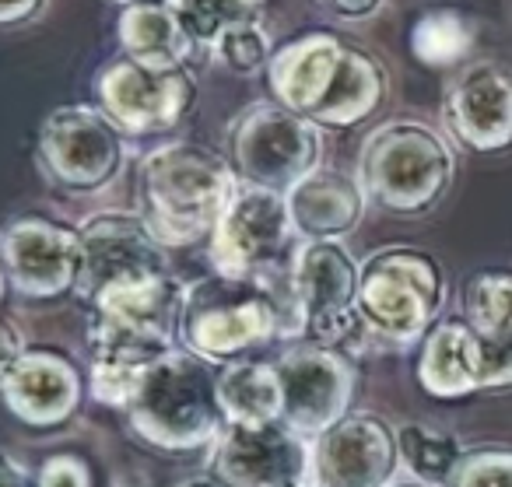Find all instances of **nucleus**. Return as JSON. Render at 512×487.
Here are the masks:
<instances>
[{
  "label": "nucleus",
  "mask_w": 512,
  "mask_h": 487,
  "mask_svg": "<svg viewBox=\"0 0 512 487\" xmlns=\"http://www.w3.org/2000/svg\"><path fill=\"white\" fill-rule=\"evenodd\" d=\"M264 74L271 99L320 130L358 127L386 99L383 64L369 50L323 29L281 43Z\"/></svg>",
  "instance_id": "2"
},
{
  "label": "nucleus",
  "mask_w": 512,
  "mask_h": 487,
  "mask_svg": "<svg viewBox=\"0 0 512 487\" xmlns=\"http://www.w3.org/2000/svg\"><path fill=\"white\" fill-rule=\"evenodd\" d=\"M306 487H320V484H306Z\"/></svg>",
  "instance_id": "40"
},
{
  "label": "nucleus",
  "mask_w": 512,
  "mask_h": 487,
  "mask_svg": "<svg viewBox=\"0 0 512 487\" xmlns=\"http://www.w3.org/2000/svg\"><path fill=\"white\" fill-rule=\"evenodd\" d=\"M228 158L193 141H172L148 151L137 169L141 218L165 249L211 242L221 214L235 193Z\"/></svg>",
  "instance_id": "4"
},
{
  "label": "nucleus",
  "mask_w": 512,
  "mask_h": 487,
  "mask_svg": "<svg viewBox=\"0 0 512 487\" xmlns=\"http://www.w3.org/2000/svg\"><path fill=\"white\" fill-rule=\"evenodd\" d=\"M446 302V277L428 253L386 246L358 267V319L362 330L390 344L425 337Z\"/></svg>",
  "instance_id": "7"
},
{
  "label": "nucleus",
  "mask_w": 512,
  "mask_h": 487,
  "mask_svg": "<svg viewBox=\"0 0 512 487\" xmlns=\"http://www.w3.org/2000/svg\"><path fill=\"white\" fill-rule=\"evenodd\" d=\"M36 158L57 190L92 197L120 176L127 162V137L99 106H60L39 127Z\"/></svg>",
  "instance_id": "9"
},
{
  "label": "nucleus",
  "mask_w": 512,
  "mask_h": 487,
  "mask_svg": "<svg viewBox=\"0 0 512 487\" xmlns=\"http://www.w3.org/2000/svg\"><path fill=\"white\" fill-rule=\"evenodd\" d=\"M390 487H432V484H425V480H393Z\"/></svg>",
  "instance_id": "36"
},
{
  "label": "nucleus",
  "mask_w": 512,
  "mask_h": 487,
  "mask_svg": "<svg viewBox=\"0 0 512 487\" xmlns=\"http://www.w3.org/2000/svg\"><path fill=\"white\" fill-rule=\"evenodd\" d=\"M116 36H120L123 57L151 67V71L190 67V60L197 57L169 4H130V8H123Z\"/></svg>",
  "instance_id": "22"
},
{
  "label": "nucleus",
  "mask_w": 512,
  "mask_h": 487,
  "mask_svg": "<svg viewBox=\"0 0 512 487\" xmlns=\"http://www.w3.org/2000/svg\"><path fill=\"white\" fill-rule=\"evenodd\" d=\"M193 102H197V81L190 67L151 71L120 57L95 74V106L123 137L169 134L186 120Z\"/></svg>",
  "instance_id": "12"
},
{
  "label": "nucleus",
  "mask_w": 512,
  "mask_h": 487,
  "mask_svg": "<svg viewBox=\"0 0 512 487\" xmlns=\"http://www.w3.org/2000/svg\"><path fill=\"white\" fill-rule=\"evenodd\" d=\"M25 347H29V344H25L22 330H18L8 316H0V386H4L8 372L15 368V361L25 354Z\"/></svg>",
  "instance_id": "31"
},
{
  "label": "nucleus",
  "mask_w": 512,
  "mask_h": 487,
  "mask_svg": "<svg viewBox=\"0 0 512 487\" xmlns=\"http://www.w3.org/2000/svg\"><path fill=\"white\" fill-rule=\"evenodd\" d=\"M113 4H123V8H130V4H165V0H113Z\"/></svg>",
  "instance_id": "38"
},
{
  "label": "nucleus",
  "mask_w": 512,
  "mask_h": 487,
  "mask_svg": "<svg viewBox=\"0 0 512 487\" xmlns=\"http://www.w3.org/2000/svg\"><path fill=\"white\" fill-rule=\"evenodd\" d=\"M0 396L25 428H60L81 407V368L57 347H25L0 386Z\"/></svg>",
  "instance_id": "18"
},
{
  "label": "nucleus",
  "mask_w": 512,
  "mask_h": 487,
  "mask_svg": "<svg viewBox=\"0 0 512 487\" xmlns=\"http://www.w3.org/2000/svg\"><path fill=\"white\" fill-rule=\"evenodd\" d=\"M123 417L148 449L193 452L214 445L225 428L218 403V368L186 347H172L144 372L123 407Z\"/></svg>",
  "instance_id": "5"
},
{
  "label": "nucleus",
  "mask_w": 512,
  "mask_h": 487,
  "mask_svg": "<svg viewBox=\"0 0 512 487\" xmlns=\"http://www.w3.org/2000/svg\"><path fill=\"white\" fill-rule=\"evenodd\" d=\"M397 470V431L369 410H348L313 438V484L320 487H390Z\"/></svg>",
  "instance_id": "17"
},
{
  "label": "nucleus",
  "mask_w": 512,
  "mask_h": 487,
  "mask_svg": "<svg viewBox=\"0 0 512 487\" xmlns=\"http://www.w3.org/2000/svg\"><path fill=\"white\" fill-rule=\"evenodd\" d=\"M299 340L341 347L362 330L358 319V263L334 239H299L288 260Z\"/></svg>",
  "instance_id": "10"
},
{
  "label": "nucleus",
  "mask_w": 512,
  "mask_h": 487,
  "mask_svg": "<svg viewBox=\"0 0 512 487\" xmlns=\"http://www.w3.org/2000/svg\"><path fill=\"white\" fill-rule=\"evenodd\" d=\"M400 442V463L411 466L414 480L425 484H449L460 466V445L446 431H435L428 424H404L397 431Z\"/></svg>",
  "instance_id": "25"
},
{
  "label": "nucleus",
  "mask_w": 512,
  "mask_h": 487,
  "mask_svg": "<svg viewBox=\"0 0 512 487\" xmlns=\"http://www.w3.org/2000/svg\"><path fill=\"white\" fill-rule=\"evenodd\" d=\"M165 4L172 8L179 29L186 32V39L193 43L197 57L200 53H211L214 43H218L232 25L256 15V11L242 8L235 0H165Z\"/></svg>",
  "instance_id": "27"
},
{
  "label": "nucleus",
  "mask_w": 512,
  "mask_h": 487,
  "mask_svg": "<svg viewBox=\"0 0 512 487\" xmlns=\"http://www.w3.org/2000/svg\"><path fill=\"white\" fill-rule=\"evenodd\" d=\"M39 487H95L92 470L74 452H57L39 466Z\"/></svg>",
  "instance_id": "30"
},
{
  "label": "nucleus",
  "mask_w": 512,
  "mask_h": 487,
  "mask_svg": "<svg viewBox=\"0 0 512 487\" xmlns=\"http://www.w3.org/2000/svg\"><path fill=\"white\" fill-rule=\"evenodd\" d=\"M211 53L225 64V71L239 74V78H253V74L267 71L274 46H271L267 29L260 25V18L253 15V18H246V22L232 25V29L214 43Z\"/></svg>",
  "instance_id": "28"
},
{
  "label": "nucleus",
  "mask_w": 512,
  "mask_h": 487,
  "mask_svg": "<svg viewBox=\"0 0 512 487\" xmlns=\"http://www.w3.org/2000/svg\"><path fill=\"white\" fill-rule=\"evenodd\" d=\"M299 239L285 193L235 183V193L211 235V267L218 274L253 277L292 256Z\"/></svg>",
  "instance_id": "13"
},
{
  "label": "nucleus",
  "mask_w": 512,
  "mask_h": 487,
  "mask_svg": "<svg viewBox=\"0 0 512 487\" xmlns=\"http://www.w3.org/2000/svg\"><path fill=\"white\" fill-rule=\"evenodd\" d=\"M470 25L456 11H428L411 29V53L428 67H449L470 50Z\"/></svg>",
  "instance_id": "26"
},
{
  "label": "nucleus",
  "mask_w": 512,
  "mask_h": 487,
  "mask_svg": "<svg viewBox=\"0 0 512 487\" xmlns=\"http://www.w3.org/2000/svg\"><path fill=\"white\" fill-rule=\"evenodd\" d=\"M218 403L225 424H271L281 421V379L274 361L235 358L218 368Z\"/></svg>",
  "instance_id": "23"
},
{
  "label": "nucleus",
  "mask_w": 512,
  "mask_h": 487,
  "mask_svg": "<svg viewBox=\"0 0 512 487\" xmlns=\"http://www.w3.org/2000/svg\"><path fill=\"white\" fill-rule=\"evenodd\" d=\"M81 274L74 284L88 312H144L179 316L183 284L169 249L151 235L141 214L99 211L78 225Z\"/></svg>",
  "instance_id": "3"
},
{
  "label": "nucleus",
  "mask_w": 512,
  "mask_h": 487,
  "mask_svg": "<svg viewBox=\"0 0 512 487\" xmlns=\"http://www.w3.org/2000/svg\"><path fill=\"white\" fill-rule=\"evenodd\" d=\"M358 183L365 200L400 218H418L446 197L453 183V155L432 127L393 120L372 130L358 155Z\"/></svg>",
  "instance_id": "6"
},
{
  "label": "nucleus",
  "mask_w": 512,
  "mask_h": 487,
  "mask_svg": "<svg viewBox=\"0 0 512 487\" xmlns=\"http://www.w3.org/2000/svg\"><path fill=\"white\" fill-rule=\"evenodd\" d=\"M176 337L179 347L214 368L246 358L267 340H299V312H295L288 263L253 277L214 270L193 284H183Z\"/></svg>",
  "instance_id": "1"
},
{
  "label": "nucleus",
  "mask_w": 512,
  "mask_h": 487,
  "mask_svg": "<svg viewBox=\"0 0 512 487\" xmlns=\"http://www.w3.org/2000/svg\"><path fill=\"white\" fill-rule=\"evenodd\" d=\"M0 487H39V473L8 449H0Z\"/></svg>",
  "instance_id": "33"
},
{
  "label": "nucleus",
  "mask_w": 512,
  "mask_h": 487,
  "mask_svg": "<svg viewBox=\"0 0 512 487\" xmlns=\"http://www.w3.org/2000/svg\"><path fill=\"white\" fill-rule=\"evenodd\" d=\"M4 288H8V274H4V263H0V302H4Z\"/></svg>",
  "instance_id": "39"
},
{
  "label": "nucleus",
  "mask_w": 512,
  "mask_h": 487,
  "mask_svg": "<svg viewBox=\"0 0 512 487\" xmlns=\"http://www.w3.org/2000/svg\"><path fill=\"white\" fill-rule=\"evenodd\" d=\"M176 323V316L88 312V386L95 400L127 407L144 372L179 344Z\"/></svg>",
  "instance_id": "11"
},
{
  "label": "nucleus",
  "mask_w": 512,
  "mask_h": 487,
  "mask_svg": "<svg viewBox=\"0 0 512 487\" xmlns=\"http://www.w3.org/2000/svg\"><path fill=\"white\" fill-rule=\"evenodd\" d=\"M0 263L18 295L50 302L78 284L81 232L46 214H15L0 225Z\"/></svg>",
  "instance_id": "16"
},
{
  "label": "nucleus",
  "mask_w": 512,
  "mask_h": 487,
  "mask_svg": "<svg viewBox=\"0 0 512 487\" xmlns=\"http://www.w3.org/2000/svg\"><path fill=\"white\" fill-rule=\"evenodd\" d=\"M449 487H512V452H474L460 459Z\"/></svg>",
  "instance_id": "29"
},
{
  "label": "nucleus",
  "mask_w": 512,
  "mask_h": 487,
  "mask_svg": "<svg viewBox=\"0 0 512 487\" xmlns=\"http://www.w3.org/2000/svg\"><path fill=\"white\" fill-rule=\"evenodd\" d=\"M288 214L299 239H348L365 218V190L355 176L337 169H316L295 190L285 193Z\"/></svg>",
  "instance_id": "20"
},
{
  "label": "nucleus",
  "mask_w": 512,
  "mask_h": 487,
  "mask_svg": "<svg viewBox=\"0 0 512 487\" xmlns=\"http://www.w3.org/2000/svg\"><path fill=\"white\" fill-rule=\"evenodd\" d=\"M274 368H278L281 396H285L281 421L309 442L351 410L358 368L337 347L288 340L285 351L274 358Z\"/></svg>",
  "instance_id": "15"
},
{
  "label": "nucleus",
  "mask_w": 512,
  "mask_h": 487,
  "mask_svg": "<svg viewBox=\"0 0 512 487\" xmlns=\"http://www.w3.org/2000/svg\"><path fill=\"white\" fill-rule=\"evenodd\" d=\"M446 127L470 151H502L512 144V74L477 64L449 88Z\"/></svg>",
  "instance_id": "19"
},
{
  "label": "nucleus",
  "mask_w": 512,
  "mask_h": 487,
  "mask_svg": "<svg viewBox=\"0 0 512 487\" xmlns=\"http://www.w3.org/2000/svg\"><path fill=\"white\" fill-rule=\"evenodd\" d=\"M207 477L221 487L313 484V442L285 421L225 424L207 456Z\"/></svg>",
  "instance_id": "14"
},
{
  "label": "nucleus",
  "mask_w": 512,
  "mask_h": 487,
  "mask_svg": "<svg viewBox=\"0 0 512 487\" xmlns=\"http://www.w3.org/2000/svg\"><path fill=\"white\" fill-rule=\"evenodd\" d=\"M179 487H221V484H214L211 477H193V480H183Z\"/></svg>",
  "instance_id": "35"
},
{
  "label": "nucleus",
  "mask_w": 512,
  "mask_h": 487,
  "mask_svg": "<svg viewBox=\"0 0 512 487\" xmlns=\"http://www.w3.org/2000/svg\"><path fill=\"white\" fill-rule=\"evenodd\" d=\"M313 4H320L327 15L344 18V22H362L383 8V0H313Z\"/></svg>",
  "instance_id": "32"
},
{
  "label": "nucleus",
  "mask_w": 512,
  "mask_h": 487,
  "mask_svg": "<svg viewBox=\"0 0 512 487\" xmlns=\"http://www.w3.org/2000/svg\"><path fill=\"white\" fill-rule=\"evenodd\" d=\"M228 165L235 179L260 190L288 193L320 169L323 134L316 123L274 99H260L246 106L228 127Z\"/></svg>",
  "instance_id": "8"
},
{
  "label": "nucleus",
  "mask_w": 512,
  "mask_h": 487,
  "mask_svg": "<svg viewBox=\"0 0 512 487\" xmlns=\"http://www.w3.org/2000/svg\"><path fill=\"white\" fill-rule=\"evenodd\" d=\"M50 0H0V25H25L46 11Z\"/></svg>",
  "instance_id": "34"
},
{
  "label": "nucleus",
  "mask_w": 512,
  "mask_h": 487,
  "mask_svg": "<svg viewBox=\"0 0 512 487\" xmlns=\"http://www.w3.org/2000/svg\"><path fill=\"white\" fill-rule=\"evenodd\" d=\"M418 382L428 396L456 400V396L488 389V358L484 344L467 319H446L425 333L418 358Z\"/></svg>",
  "instance_id": "21"
},
{
  "label": "nucleus",
  "mask_w": 512,
  "mask_h": 487,
  "mask_svg": "<svg viewBox=\"0 0 512 487\" xmlns=\"http://www.w3.org/2000/svg\"><path fill=\"white\" fill-rule=\"evenodd\" d=\"M235 4H242V8H249V11H260L267 0H235Z\"/></svg>",
  "instance_id": "37"
},
{
  "label": "nucleus",
  "mask_w": 512,
  "mask_h": 487,
  "mask_svg": "<svg viewBox=\"0 0 512 487\" xmlns=\"http://www.w3.org/2000/svg\"><path fill=\"white\" fill-rule=\"evenodd\" d=\"M463 319L484 344L512 340V274L509 270H481L463 291Z\"/></svg>",
  "instance_id": "24"
}]
</instances>
